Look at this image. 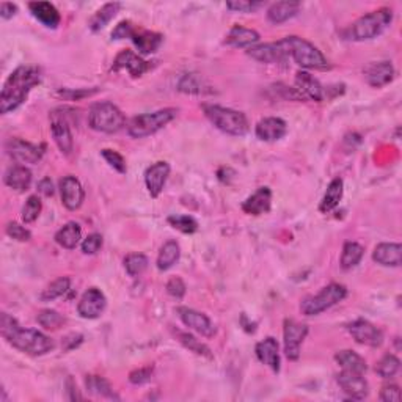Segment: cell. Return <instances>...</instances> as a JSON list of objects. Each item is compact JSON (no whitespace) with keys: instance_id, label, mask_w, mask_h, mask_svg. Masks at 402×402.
<instances>
[{"instance_id":"6da1fadb","label":"cell","mask_w":402,"mask_h":402,"mask_svg":"<svg viewBox=\"0 0 402 402\" xmlns=\"http://www.w3.org/2000/svg\"><path fill=\"white\" fill-rule=\"evenodd\" d=\"M0 335L13 348L33 357L47 354L55 348L54 341L47 335L38 332L35 328L21 327L19 322L8 313H2V316H0Z\"/></svg>"},{"instance_id":"7a4b0ae2","label":"cell","mask_w":402,"mask_h":402,"mask_svg":"<svg viewBox=\"0 0 402 402\" xmlns=\"http://www.w3.org/2000/svg\"><path fill=\"white\" fill-rule=\"evenodd\" d=\"M41 82V73L35 66H19L10 74L0 93V112L7 115L25 102L33 87Z\"/></svg>"},{"instance_id":"3957f363","label":"cell","mask_w":402,"mask_h":402,"mask_svg":"<svg viewBox=\"0 0 402 402\" xmlns=\"http://www.w3.org/2000/svg\"><path fill=\"white\" fill-rule=\"evenodd\" d=\"M278 44L282 46L288 60L293 58L297 65L302 66V68L317 71H327L332 68V65L328 63L326 55L319 51L315 44L304 40V38L286 36L283 40H280Z\"/></svg>"},{"instance_id":"277c9868","label":"cell","mask_w":402,"mask_h":402,"mask_svg":"<svg viewBox=\"0 0 402 402\" xmlns=\"http://www.w3.org/2000/svg\"><path fill=\"white\" fill-rule=\"evenodd\" d=\"M393 21V10L392 8H379L371 11L360 19H357L354 24L346 32V38L352 41H368L374 40L379 35L388 29V25Z\"/></svg>"},{"instance_id":"5b68a950","label":"cell","mask_w":402,"mask_h":402,"mask_svg":"<svg viewBox=\"0 0 402 402\" xmlns=\"http://www.w3.org/2000/svg\"><path fill=\"white\" fill-rule=\"evenodd\" d=\"M203 112H205L206 118L225 134L242 137L249 132V120H247L245 113L239 112V110L217 106V104H205Z\"/></svg>"},{"instance_id":"8992f818","label":"cell","mask_w":402,"mask_h":402,"mask_svg":"<svg viewBox=\"0 0 402 402\" xmlns=\"http://www.w3.org/2000/svg\"><path fill=\"white\" fill-rule=\"evenodd\" d=\"M176 115H178V109L173 107L156 110L153 113L137 115L128 123V134L132 139H145L172 123Z\"/></svg>"},{"instance_id":"52a82bcc","label":"cell","mask_w":402,"mask_h":402,"mask_svg":"<svg viewBox=\"0 0 402 402\" xmlns=\"http://www.w3.org/2000/svg\"><path fill=\"white\" fill-rule=\"evenodd\" d=\"M88 124L93 131L115 134L126 126V117L113 102L101 101L91 106L88 113Z\"/></svg>"},{"instance_id":"ba28073f","label":"cell","mask_w":402,"mask_h":402,"mask_svg":"<svg viewBox=\"0 0 402 402\" xmlns=\"http://www.w3.org/2000/svg\"><path fill=\"white\" fill-rule=\"evenodd\" d=\"M348 295V289L346 286L339 283H330L326 288H322L316 295L306 297L302 302L300 310L305 316H317L321 313L327 311L328 308L335 306L339 302H343Z\"/></svg>"},{"instance_id":"9c48e42d","label":"cell","mask_w":402,"mask_h":402,"mask_svg":"<svg viewBox=\"0 0 402 402\" xmlns=\"http://www.w3.org/2000/svg\"><path fill=\"white\" fill-rule=\"evenodd\" d=\"M308 335V326L299 324L294 319H286L283 327V341H284V354L289 360H299L300 346Z\"/></svg>"},{"instance_id":"30bf717a","label":"cell","mask_w":402,"mask_h":402,"mask_svg":"<svg viewBox=\"0 0 402 402\" xmlns=\"http://www.w3.org/2000/svg\"><path fill=\"white\" fill-rule=\"evenodd\" d=\"M348 330L350 337L359 344L370 346V348H381L383 343L382 330L370 321H365V319H357V321L349 324Z\"/></svg>"},{"instance_id":"8fae6325","label":"cell","mask_w":402,"mask_h":402,"mask_svg":"<svg viewBox=\"0 0 402 402\" xmlns=\"http://www.w3.org/2000/svg\"><path fill=\"white\" fill-rule=\"evenodd\" d=\"M44 150V145H33L30 142H25L22 139H10L7 142V151L16 162L21 164H36L41 161Z\"/></svg>"},{"instance_id":"7c38bea8","label":"cell","mask_w":402,"mask_h":402,"mask_svg":"<svg viewBox=\"0 0 402 402\" xmlns=\"http://www.w3.org/2000/svg\"><path fill=\"white\" fill-rule=\"evenodd\" d=\"M176 313H178L179 319L183 321L186 327L195 330V332L200 333L201 337L212 338L214 335H216L217 330L211 322V319H209L205 313L192 310V308L187 306H178L176 308Z\"/></svg>"},{"instance_id":"4fadbf2b","label":"cell","mask_w":402,"mask_h":402,"mask_svg":"<svg viewBox=\"0 0 402 402\" xmlns=\"http://www.w3.org/2000/svg\"><path fill=\"white\" fill-rule=\"evenodd\" d=\"M337 382L343 388V392L352 399L361 401L370 394V385L360 372L343 370L337 376Z\"/></svg>"},{"instance_id":"5bb4252c","label":"cell","mask_w":402,"mask_h":402,"mask_svg":"<svg viewBox=\"0 0 402 402\" xmlns=\"http://www.w3.org/2000/svg\"><path fill=\"white\" fill-rule=\"evenodd\" d=\"M107 306V299L101 289L90 288L80 297L77 311L84 319H98Z\"/></svg>"},{"instance_id":"9a60e30c","label":"cell","mask_w":402,"mask_h":402,"mask_svg":"<svg viewBox=\"0 0 402 402\" xmlns=\"http://www.w3.org/2000/svg\"><path fill=\"white\" fill-rule=\"evenodd\" d=\"M51 132L58 150L62 151L65 156H69L74 150L73 134H71L68 120H66L62 113H57V110L51 113Z\"/></svg>"},{"instance_id":"2e32d148","label":"cell","mask_w":402,"mask_h":402,"mask_svg":"<svg viewBox=\"0 0 402 402\" xmlns=\"http://www.w3.org/2000/svg\"><path fill=\"white\" fill-rule=\"evenodd\" d=\"M60 197H62L63 206L68 211H77L85 200V190L80 181L74 176H65L60 181Z\"/></svg>"},{"instance_id":"e0dca14e","label":"cell","mask_w":402,"mask_h":402,"mask_svg":"<svg viewBox=\"0 0 402 402\" xmlns=\"http://www.w3.org/2000/svg\"><path fill=\"white\" fill-rule=\"evenodd\" d=\"M170 172H172V167H170V164L165 161H159L146 168L145 186L151 198H159V195L162 194L164 187L167 184Z\"/></svg>"},{"instance_id":"ac0fdd59","label":"cell","mask_w":402,"mask_h":402,"mask_svg":"<svg viewBox=\"0 0 402 402\" xmlns=\"http://www.w3.org/2000/svg\"><path fill=\"white\" fill-rule=\"evenodd\" d=\"M151 68L153 65L150 62H145L140 55L129 51V49L121 51L117 57H115L112 66L113 71H128L132 77H140L148 73Z\"/></svg>"},{"instance_id":"d6986e66","label":"cell","mask_w":402,"mask_h":402,"mask_svg":"<svg viewBox=\"0 0 402 402\" xmlns=\"http://www.w3.org/2000/svg\"><path fill=\"white\" fill-rule=\"evenodd\" d=\"M249 57L260 63L266 65H284L288 62L282 46L277 43H267V44H255L250 49H247Z\"/></svg>"},{"instance_id":"ffe728a7","label":"cell","mask_w":402,"mask_h":402,"mask_svg":"<svg viewBox=\"0 0 402 402\" xmlns=\"http://www.w3.org/2000/svg\"><path fill=\"white\" fill-rule=\"evenodd\" d=\"M295 90L304 99H311L316 102H322L326 98L324 87L308 71H297L295 73Z\"/></svg>"},{"instance_id":"44dd1931","label":"cell","mask_w":402,"mask_h":402,"mask_svg":"<svg viewBox=\"0 0 402 402\" xmlns=\"http://www.w3.org/2000/svg\"><path fill=\"white\" fill-rule=\"evenodd\" d=\"M286 132H288V124H286L284 120L277 117L263 118L261 121H258L255 128L256 137L263 142H277L283 139Z\"/></svg>"},{"instance_id":"7402d4cb","label":"cell","mask_w":402,"mask_h":402,"mask_svg":"<svg viewBox=\"0 0 402 402\" xmlns=\"http://www.w3.org/2000/svg\"><path fill=\"white\" fill-rule=\"evenodd\" d=\"M272 208V190L269 187H260L255 194L242 203V211L249 216H263Z\"/></svg>"},{"instance_id":"603a6c76","label":"cell","mask_w":402,"mask_h":402,"mask_svg":"<svg viewBox=\"0 0 402 402\" xmlns=\"http://www.w3.org/2000/svg\"><path fill=\"white\" fill-rule=\"evenodd\" d=\"M255 354L263 365L271 368L273 372L280 371V365H282V363H280V352H278L277 339L272 337H267L266 339L260 341L255 348Z\"/></svg>"},{"instance_id":"cb8c5ba5","label":"cell","mask_w":402,"mask_h":402,"mask_svg":"<svg viewBox=\"0 0 402 402\" xmlns=\"http://www.w3.org/2000/svg\"><path fill=\"white\" fill-rule=\"evenodd\" d=\"M372 260L385 267H399L402 261V247L394 242L379 244L372 253Z\"/></svg>"},{"instance_id":"d4e9b609","label":"cell","mask_w":402,"mask_h":402,"mask_svg":"<svg viewBox=\"0 0 402 402\" xmlns=\"http://www.w3.org/2000/svg\"><path fill=\"white\" fill-rule=\"evenodd\" d=\"M366 82L374 88H382L388 85L394 77V68L392 62H377L371 63L365 69Z\"/></svg>"},{"instance_id":"484cf974","label":"cell","mask_w":402,"mask_h":402,"mask_svg":"<svg viewBox=\"0 0 402 402\" xmlns=\"http://www.w3.org/2000/svg\"><path fill=\"white\" fill-rule=\"evenodd\" d=\"M29 10L33 18L40 21L47 29H57L60 21H62L58 10L51 2H30Z\"/></svg>"},{"instance_id":"4316f807","label":"cell","mask_w":402,"mask_h":402,"mask_svg":"<svg viewBox=\"0 0 402 402\" xmlns=\"http://www.w3.org/2000/svg\"><path fill=\"white\" fill-rule=\"evenodd\" d=\"M260 41V33L242 25H234L225 38V44L238 49H250Z\"/></svg>"},{"instance_id":"83f0119b","label":"cell","mask_w":402,"mask_h":402,"mask_svg":"<svg viewBox=\"0 0 402 402\" xmlns=\"http://www.w3.org/2000/svg\"><path fill=\"white\" fill-rule=\"evenodd\" d=\"M131 40L135 44V47L139 49V52L142 55H150L161 47V44L164 43V36L157 32L137 29Z\"/></svg>"},{"instance_id":"f1b7e54d","label":"cell","mask_w":402,"mask_h":402,"mask_svg":"<svg viewBox=\"0 0 402 402\" xmlns=\"http://www.w3.org/2000/svg\"><path fill=\"white\" fill-rule=\"evenodd\" d=\"M3 181L10 189L16 192H25L29 190L32 184V172L25 165H14V167L7 170Z\"/></svg>"},{"instance_id":"f546056e","label":"cell","mask_w":402,"mask_h":402,"mask_svg":"<svg viewBox=\"0 0 402 402\" xmlns=\"http://www.w3.org/2000/svg\"><path fill=\"white\" fill-rule=\"evenodd\" d=\"M299 10H300L299 2H277L271 5V8L267 10V19L275 25L283 24V22L294 18V16L299 13Z\"/></svg>"},{"instance_id":"4dcf8cb0","label":"cell","mask_w":402,"mask_h":402,"mask_svg":"<svg viewBox=\"0 0 402 402\" xmlns=\"http://www.w3.org/2000/svg\"><path fill=\"white\" fill-rule=\"evenodd\" d=\"M343 194H344L343 179L335 178V179L330 181L326 194H324L321 205H319V211H321L322 214L333 211V209L339 205L341 198H343Z\"/></svg>"},{"instance_id":"1f68e13d","label":"cell","mask_w":402,"mask_h":402,"mask_svg":"<svg viewBox=\"0 0 402 402\" xmlns=\"http://www.w3.org/2000/svg\"><path fill=\"white\" fill-rule=\"evenodd\" d=\"M82 239V228L79 223L68 222L55 234V242L66 250H74Z\"/></svg>"},{"instance_id":"d6a6232c","label":"cell","mask_w":402,"mask_h":402,"mask_svg":"<svg viewBox=\"0 0 402 402\" xmlns=\"http://www.w3.org/2000/svg\"><path fill=\"white\" fill-rule=\"evenodd\" d=\"M181 258V247L176 241H167L161 247V252H159L157 256V269L161 272L168 271L172 269L176 263L179 261Z\"/></svg>"},{"instance_id":"836d02e7","label":"cell","mask_w":402,"mask_h":402,"mask_svg":"<svg viewBox=\"0 0 402 402\" xmlns=\"http://www.w3.org/2000/svg\"><path fill=\"white\" fill-rule=\"evenodd\" d=\"M335 360H337V363L343 368V370L360 372V374H365L368 371L366 360L354 350H349V349L339 350L337 352V355H335Z\"/></svg>"},{"instance_id":"e575fe53","label":"cell","mask_w":402,"mask_h":402,"mask_svg":"<svg viewBox=\"0 0 402 402\" xmlns=\"http://www.w3.org/2000/svg\"><path fill=\"white\" fill-rule=\"evenodd\" d=\"M120 8H121L120 2H110L99 8L95 13V16L90 19V24H88L90 25V30L96 33V32H101L102 29H106V25L109 24V22L118 14Z\"/></svg>"},{"instance_id":"d590c367","label":"cell","mask_w":402,"mask_h":402,"mask_svg":"<svg viewBox=\"0 0 402 402\" xmlns=\"http://www.w3.org/2000/svg\"><path fill=\"white\" fill-rule=\"evenodd\" d=\"M363 255H365L363 245L357 244V242H346L343 247V253H341V267L344 271L354 269L355 266H359Z\"/></svg>"},{"instance_id":"8d00e7d4","label":"cell","mask_w":402,"mask_h":402,"mask_svg":"<svg viewBox=\"0 0 402 402\" xmlns=\"http://www.w3.org/2000/svg\"><path fill=\"white\" fill-rule=\"evenodd\" d=\"M175 337L181 344L184 346L186 349L194 352V354L200 355V357H206V359H212L211 349H209L205 343H201L200 339H197L194 335H190L187 332H181V330H175Z\"/></svg>"},{"instance_id":"74e56055","label":"cell","mask_w":402,"mask_h":402,"mask_svg":"<svg viewBox=\"0 0 402 402\" xmlns=\"http://www.w3.org/2000/svg\"><path fill=\"white\" fill-rule=\"evenodd\" d=\"M85 385L87 390L93 394L102 396V398H110V399H118V396L115 394L112 385L109 383V381L101 377V376H87L85 379Z\"/></svg>"},{"instance_id":"f35d334b","label":"cell","mask_w":402,"mask_h":402,"mask_svg":"<svg viewBox=\"0 0 402 402\" xmlns=\"http://www.w3.org/2000/svg\"><path fill=\"white\" fill-rule=\"evenodd\" d=\"M148 264H150V260L143 253H131L124 258V269L132 278L140 277L148 269Z\"/></svg>"},{"instance_id":"ab89813d","label":"cell","mask_w":402,"mask_h":402,"mask_svg":"<svg viewBox=\"0 0 402 402\" xmlns=\"http://www.w3.org/2000/svg\"><path fill=\"white\" fill-rule=\"evenodd\" d=\"M69 286H71V280L68 277L57 278L55 282H52L46 289L43 291L41 300L43 302H52L55 299H58V297H62L68 293Z\"/></svg>"},{"instance_id":"60d3db41","label":"cell","mask_w":402,"mask_h":402,"mask_svg":"<svg viewBox=\"0 0 402 402\" xmlns=\"http://www.w3.org/2000/svg\"><path fill=\"white\" fill-rule=\"evenodd\" d=\"M170 227L181 231L184 234H194L198 231V222L192 216H179V214H173L167 219Z\"/></svg>"},{"instance_id":"b9f144b4","label":"cell","mask_w":402,"mask_h":402,"mask_svg":"<svg viewBox=\"0 0 402 402\" xmlns=\"http://www.w3.org/2000/svg\"><path fill=\"white\" fill-rule=\"evenodd\" d=\"M36 321L46 330H58L60 327H63L66 319L55 310H43L38 313Z\"/></svg>"},{"instance_id":"7bdbcfd3","label":"cell","mask_w":402,"mask_h":402,"mask_svg":"<svg viewBox=\"0 0 402 402\" xmlns=\"http://www.w3.org/2000/svg\"><path fill=\"white\" fill-rule=\"evenodd\" d=\"M401 370V361L398 357L394 355H385L383 359L377 363L376 366V372L381 376L382 379H392Z\"/></svg>"},{"instance_id":"ee69618b","label":"cell","mask_w":402,"mask_h":402,"mask_svg":"<svg viewBox=\"0 0 402 402\" xmlns=\"http://www.w3.org/2000/svg\"><path fill=\"white\" fill-rule=\"evenodd\" d=\"M205 87V80L198 74H186L179 82V91L189 95H201L206 91Z\"/></svg>"},{"instance_id":"f6af8a7d","label":"cell","mask_w":402,"mask_h":402,"mask_svg":"<svg viewBox=\"0 0 402 402\" xmlns=\"http://www.w3.org/2000/svg\"><path fill=\"white\" fill-rule=\"evenodd\" d=\"M43 209L41 198L38 195H30L27 198L24 208H22V220L24 223H33L35 220L40 217Z\"/></svg>"},{"instance_id":"bcb514c9","label":"cell","mask_w":402,"mask_h":402,"mask_svg":"<svg viewBox=\"0 0 402 402\" xmlns=\"http://www.w3.org/2000/svg\"><path fill=\"white\" fill-rule=\"evenodd\" d=\"M101 154H102V157L106 159V162H107V164L110 165V167H112L113 170H117V172L121 173V175H126V173H128V165H126L124 157L121 156L120 153L113 151V150H102Z\"/></svg>"},{"instance_id":"7dc6e473","label":"cell","mask_w":402,"mask_h":402,"mask_svg":"<svg viewBox=\"0 0 402 402\" xmlns=\"http://www.w3.org/2000/svg\"><path fill=\"white\" fill-rule=\"evenodd\" d=\"M5 233H7L11 239L19 241V242H27L32 239V233L25 227H22L18 222H10L7 223V228H5Z\"/></svg>"},{"instance_id":"c3c4849f","label":"cell","mask_w":402,"mask_h":402,"mask_svg":"<svg viewBox=\"0 0 402 402\" xmlns=\"http://www.w3.org/2000/svg\"><path fill=\"white\" fill-rule=\"evenodd\" d=\"M102 236L99 233H91L88 234L87 238L82 242V252L85 253V255H96V253L102 249Z\"/></svg>"},{"instance_id":"681fc988","label":"cell","mask_w":402,"mask_h":402,"mask_svg":"<svg viewBox=\"0 0 402 402\" xmlns=\"http://www.w3.org/2000/svg\"><path fill=\"white\" fill-rule=\"evenodd\" d=\"M263 7L261 2H250V0H233V2H227V8L236 13H252L256 8Z\"/></svg>"},{"instance_id":"f907efd6","label":"cell","mask_w":402,"mask_h":402,"mask_svg":"<svg viewBox=\"0 0 402 402\" xmlns=\"http://www.w3.org/2000/svg\"><path fill=\"white\" fill-rule=\"evenodd\" d=\"M135 25L131 21H121L112 32V40H126L135 33Z\"/></svg>"},{"instance_id":"816d5d0a","label":"cell","mask_w":402,"mask_h":402,"mask_svg":"<svg viewBox=\"0 0 402 402\" xmlns=\"http://www.w3.org/2000/svg\"><path fill=\"white\" fill-rule=\"evenodd\" d=\"M186 291H187V288H186V283H184L183 278L173 277V278L168 280V283H167V293L170 295H172L173 299L181 300L186 295Z\"/></svg>"},{"instance_id":"f5cc1de1","label":"cell","mask_w":402,"mask_h":402,"mask_svg":"<svg viewBox=\"0 0 402 402\" xmlns=\"http://www.w3.org/2000/svg\"><path fill=\"white\" fill-rule=\"evenodd\" d=\"M153 376V368H140V370H135L129 374V381L134 385H143L151 381Z\"/></svg>"},{"instance_id":"db71d44e","label":"cell","mask_w":402,"mask_h":402,"mask_svg":"<svg viewBox=\"0 0 402 402\" xmlns=\"http://www.w3.org/2000/svg\"><path fill=\"white\" fill-rule=\"evenodd\" d=\"M383 402H401V390L398 385H385L381 392Z\"/></svg>"},{"instance_id":"11a10c76","label":"cell","mask_w":402,"mask_h":402,"mask_svg":"<svg viewBox=\"0 0 402 402\" xmlns=\"http://www.w3.org/2000/svg\"><path fill=\"white\" fill-rule=\"evenodd\" d=\"M96 91L98 90H79V91H74V90H68V88H63V90L58 91V96L68 99V101H77V99L90 96V95H93V93H96Z\"/></svg>"},{"instance_id":"9f6ffc18","label":"cell","mask_w":402,"mask_h":402,"mask_svg":"<svg viewBox=\"0 0 402 402\" xmlns=\"http://www.w3.org/2000/svg\"><path fill=\"white\" fill-rule=\"evenodd\" d=\"M16 13H18V5L14 3L3 2L2 7H0V16H2V19H11L13 16H16Z\"/></svg>"},{"instance_id":"6f0895ef","label":"cell","mask_w":402,"mask_h":402,"mask_svg":"<svg viewBox=\"0 0 402 402\" xmlns=\"http://www.w3.org/2000/svg\"><path fill=\"white\" fill-rule=\"evenodd\" d=\"M38 190H40V194H43L44 197H52L54 195V184L51 178H44L40 181V184H38Z\"/></svg>"}]
</instances>
